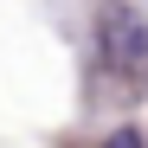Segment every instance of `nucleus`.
<instances>
[{"instance_id":"1","label":"nucleus","mask_w":148,"mask_h":148,"mask_svg":"<svg viewBox=\"0 0 148 148\" xmlns=\"http://www.w3.org/2000/svg\"><path fill=\"white\" fill-rule=\"evenodd\" d=\"M97 58H103L116 77H148V19L129 0H110L97 13Z\"/></svg>"},{"instance_id":"2","label":"nucleus","mask_w":148,"mask_h":148,"mask_svg":"<svg viewBox=\"0 0 148 148\" xmlns=\"http://www.w3.org/2000/svg\"><path fill=\"white\" fill-rule=\"evenodd\" d=\"M103 148H148V142H142V129H110Z\"/></svg>"}]
</instances>
